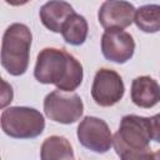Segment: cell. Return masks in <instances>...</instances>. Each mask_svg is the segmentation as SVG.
Instances as JSON below:
<instances>
[{
  "label": "cell",
  "instance_id": "obj_4",
  "mask_svg": "<svg viewBox=\"0 0 160 160\" xmlns=\"http://www.w3.org/2000/svg\"><path fill=\"white\" fill-rule=\"evenodd\" d=\"M151 140L149 118L138 115H126L121 119L118 132L112 138V145L116 154L124 150L149 149Z\"/></svg>",
  "mask_w": 160,
  "mask_h": 160
},
{
  "label": "cell",
  "instance_id": "obj_7",
  "mask_svg": "<svg viewBox=\"0 0 160 160\" xmlns=\"http://www.w3.org/2000/svg\"><path fill=\"white\" fill-rule=\"evenodd\" d=\"M78 139L84 148L94 152L104 154L112 146V135L108 124L95 116H85L80 121Z\"/></svg>",
  "mask_w": 160,
  "mask_h": 160
},
{
  "label": "cell",
  "instance_id": "obj_13",
  "mask_svg": "<svg viewBox=\"0 0 160 160\" xmlns=\"http://www.w3.org/2000/svg\"><path fill=\"white\" fill-rule=\"evenodd\" d=\"M88 31H89V26L86 19L82 15L74 12L62 25L61 35L68 44L79 46L85 42L88 38Z\"/></svg>",
  "mask_w": 160,
  "mask_h": 160
},
{
  "label": "cell",
  "instance_id": "obj_16",
  "mask_svg": "<svg viewBox=\"0 0 160 160\" xmlns=\"http://www.w3.org/2000/svg\"><path fill=\"white\" fill-rule=\"evenodd\" d=\"M149 121H150L151 140L160 142V114H156V115L149 118Z\"/></svg>",
  "mask_w": 160,
  "mask_h": 160
},
{
  "label": "cell",
  "instance_id": "obj_2",
  "mask_svg": "<svg viewBox=\"0 0 160 160\" xmlns=\"http://www.w3.org/2000/svg\"><path fill=\"white\" fill-rule=\"evenodd\" d=\"M32 35L25 24H11L4 32L1 42V65L12 76L22 75L29 66Z\"/></svg>",
  "mask_w": 160,
  "mask_h": 160
},
{
  "label": "cell",
  "instance_id": "obj_15",
  "mask_svg": "<svg viewBox=\"0 0 160 160\" xmlns=\"http://www.w3.org/2000/svg\"><path fill=\"white\" fill-rule=\"evenodd\" d=\"M121 160H155L154 152L149 149L144 150H124L118 154Z\"/></svg>",
  "mask_w": 160,
  "mask_h": 160
},
{
  "label": "cell",
  "instance_id": "obj_12",
  "mask_svg": "<svg viewBox=\"0 0 160 160\" xmlns=\"http://www.w3.org/2000/svg\"><path fill=\"white\" fill-rule=\"evenodd\" d=\"M41 160H74V151L69 140L64 136H49L40 149Z\"/></svg>",
  "mask_w": 160,
  "mask_h": 160
},
{
  "label": "cell",
  "instance_id": "obj_5",
  "mask_svg": "<svg viewBox=\"0 0 160 160\" xmlns=\"http://www.w3.org/2000/svg\"><path fill=\"white\" fill-rule=\"evenodd\" d=\"M45 115L60 124H72L78 121L84 112V104L76 92L54 90L45 96Z\"/></svg>",
  "mask_w": 160,
  "mask_h": 160
},
{
  "label": "cell",
  "instance_id": "obj_17",
  "mask_svg": "<svg viewBox=\"0 0 160 160\" xmlns=\"http://www.w3.org/2000/svg\"><path fill=\"white\" fill-rule=\"evenodd\" d=\"M2 85H4V90H2V94H1V108H5L9 102H11L12 100V89L10 85H8L4 80H2Z\"/></svg>",
  "mask_w": 160,
  "mask_h": 160
},
{
  "label": "cell",
  "instance_id": "obj_1",
  "mask_svg": "<svg viewBox=\"0 0 160 160\" xmlns=\"http://www.w3.org/2000/svg\"><path fill=\"white\" fill-rule=\"evenodd\" d=\"M35 79L41 84H52L58 90L72 92L82 81V65L64 49L45 48L36 58Z\"/></svg>",
  "mask_w": 160,
  "mask_h": 160
},
{
  "label": "cell",
  "instance_id": "obj_11",
  "mask_svg": "<svg viewBox=\"0 0 160 160\" xmlns=\"http://www.w3.org/2000/svg\"><path fill=\"white\" fill-rule=\"evenodd\" d=\"M72 6L66 1H48L40 9V20L45 28L54 32H61L65 21L74 14Z\"/></svg>",
  "mask_w": 160,
  "mask_h": 160
},
{
  "label": "cell",
  "instance_id": "obj_18",
  "mask_svg": "<svg viewBox=\"0 0 160 160\" xmlns=\"http://www.w3.org/2000/svg\"><path fill=\"white\" fill-rule=\"evenodd\" d=\"M154 158H155V160H160V149L154 152Z\"/></svg>",
  "mask_w": 160,
  "mask_h": 160
},
{
  "label": "cell",
  "instance_id": "obj_9",
  "mask_svg": "<svg viewBox=\"0 0 160 160\" xmlns=\"http://www.w3.org/2000/svg\"><path fill=\"white\" fill-rule=\"evenodd\" d=\"M135 8L128 1H104L99 9L98 19L104 29H125L134 22Z\"/></svg>",
  "mask_w": 160,
  "mask_h": 160
},
{
  "label": "cell",
  "instance_id": "obj_14",
  "mask_svg": "<svg viewBox=\"0 0 160 160\" xmlns=\"http://www.w3.org/2000/svg\"><path fill=\"white\" fill-rule=\"evenodd\" d=\"M134 22L144 32H158L160 31V5L148 4L136 9Z\"/></svg>",
  "mask_w": 160,
  "mask_h": 160
},
{
  "label": "cell",
  "instance_id": "obj_8",
  "mask_svg": "<svg viewBox=\"0 0 160 160\" xmlns=\"http://www.w3.org/2000/svg\"><path fill=\"white\" fill-rule=\"evenodd\" d=\"M135 41L132 36L121 29H108L101 36V51L105 59L124 64L134 55Z\"/></svg>",
  "mask_w": 160,
  "mask_h": 160
},
{
  "label": "cell",
  "instance_id": "obj_10",
  "mask_svg": "<svg viewBox=\"0 0 160 160\" xmlns=\"http://www.w3.org/2000/svg\"><path fill=\"white\" fill-rule=\"evenodd\" d=\"M131 100L144 109H150L160 102V85L150 76H138L131 82Z\"/></svg>",
  "mask_w": 160,
  "mask_h": 160
},
{
  "label": "cell",
  "instance_id": "obj_3",
  "mask_svg": "<svg viewBox=\"0 0 160 160\" xmlns=\"http://www.w3.org/2000/svg\"><path fill=\"white\" fill-rule=\"evenodd\" d=\"M45 128V120L40 111L26 106H11L1 114L2 131L15 139H32L39 136Z\"/></svg>",
  "mask_w": 160,
  "mask_h": 160
},
{
  "label": "cell",
  "instance_id": "obj_6",
  "mask_svg": "<svg viewBox=\"0 0 160 160\" xmlns=\"http://www.w3.org/2000/svg\"><path fill=\"white\" fill-rule=\"evenodd\" d=\"M124 92L122 79L116 71L105 68L96 71L91 86V96L98 105L104 108L112 106L122 99Z\"/></svg>",
  "mask_w": 160,
  "mask_h": 160
}]
</instances>
